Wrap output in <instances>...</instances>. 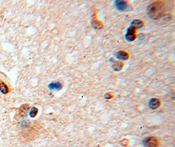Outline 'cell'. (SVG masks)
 I'll list each match as a JSON object with an SVG mask.
<instances>
[{"label": "cell", "mask_w": 175, "mask_h": 147, "mask_svg": "<svg viewBox=\"0 0 175 147\" xmlns=\"http://www.w3.org/2000/svg\"><path fill=\"white\" fill-rule=\"evenodd\" d=\"M148 105L152 109H156L160 106V101L157 98H152L149 101Z\"/></svg>", "instance_id": "5b68a950"}, {"label": "cell", "mask_w": 175, "mask_h": 147, "mask_svg": "<svg viewBox=\"0 0 175 147\" xmlns=\"http://www.w3.org/2000/svg\"><path fill=\"white\" fill-rule=\"evenodd\" d=\"M116 57L121 60H127L129 58V55L125 51H118V53L116 54Z\"/></svg>", "instance_id": "ba28073f"}, {"label": "cell", "mask_w": 175, "mask_h": 147, "mask_svg": "<svg viewBox=\"0 0 175 147\" xmlns=\"http://www.w3.org/2000/svg\"><path fill=\"white\" fill-rule=\"evenodd\" d=\"M112 97H113V96H112V94H110V93H107V94H105L104 98L106 99H111V98H112Z\"/></svg>", "instance_id": "5bb4252c"}, {"label": "cell", "mask_w": 175, "mask_h": 147, "mask_svg": "<svg viewBox=\"0 0 175 147\" xmlns=\"http://www.w3.org/2000/svg\"><path fill=\"white\" fill-rule=\"evenodd\" d=\"M8 88L7 86L3 82L0 83V91H1L3 94H7L8 92Z\"/></svg>", "instance_id": "30bf717a"}, {"label": "cell", "mask_w": 175, "mask_h": 147, "mask_svg": "<svg viewBox=\"0 0 175 147\" xmlns=\"http://www.w3.org/2000/svg\"><path fill=\"white\" fill-rule=\"evenodd\" d=\"M29 109H30V106L28 104H24L22 105L19 109V114L21 117H26L28 114Z\"/></svg>", "instance_id": "52a82bcc"}, {"label": "cell", "mask_w": 175, "mask_h": 147, "mask_svg": "<svg viewBox=\"0 0 175 147\" xmlns=\"http://www.w3.org/2000/svg\"><path fill=\"white\" fill-rule=\"evenodd\" d=\"M142 143L145 147H158L159 145V141L156 137H150L143 139Z\"/></svg>", "instance_id": "7a4b0ae2"}, {"label": "cell", "mask_w": 175, "mask_h": 147, "mask_svg": "<svg viewBox=\"0 0 175 147\" xmlns=\"http://www.w3.org/2000/svg\"><path fill=\"white\" fill-rule=\"evenodd\" d=\"M28 121L29 120H26V121L22 122V126H24V127H26V126H27L29 124H30V122H29Z\"/></svg>", "instance_id": "9a60e30c"}, {"label": "cell", "mask_w": 175, "mask_h": 147, "mask_svg": "<svg viewBox=\"0 0 175 147\" xmlns=\"http://www.w3.org/2000/svg\"><path fill=\"white\" fill-rule=\"evenodd\" d=\"M115 6L117 9L122 12V11H125L127 9L128 4L126 1L118 0V1H115Z\"/></svg>", "instance_id": "3957f363"}, {"label": "cell", "mask_w": 175, "mask_h": 147, "mask_svg": "<svg viewBox=\"0 0 175 147\" xmlns=\"http://www.w3.org/2000/svg\"><path fill=\"white\" fill-rule=\"evenodd\" d=\"M166 8L165 3L162 1H155L148 6L147 15L152 20H158L165 14Z\"/></svg>", "instance_id": "6da1fadb"}, {"label": "cell", "mask_w": 175, "mask_h": 147, "mask_svg": "<svg viewBox=\"0 0 175 147\" xmlns=\"http://www.w3.org/2000/svg\"><path fill=\"white\" fill-rule=\"evenodd\" d=\"M49 88L50 90H60L62 88V84L61 83L58 82H52L49 84Z\"/></svg>", "instance_id": "9c48e42d"}, {"label": "cell", "mask_w": 175, "mask_h": 147, "mask_svg": "<svg viewBox=\"0 0 175 147\" xmlns=\"http://www.w3.org/2000/svg\"><path fill=\"white\" fill-rule=\"evenodd\" d=\"M122 67L123 64L121 62H116L115 64H114V65H112V67H113V69L115 71H120V70L122 69Z\"/></svg>", "instance_id": "8fae6325"}, {"label": "cell", "mask_w": 175, "mask_h": 147, "mask_svg": "<svg viewBox=\"0 0 175 147\" xmlns=\"http://www.w3.org/2000/svg\"><path fill=\"white\" fill-rule=\"evenodd\" d=\"M93 26L95 28L100 29V28H102V24L100 23V22H98V21H94V22H93Z\"/></svg>", "instance_id": "4fadbf2b"}, {"label": "cell", "mask_w": 175, "mask_h": 147, "mask_svg": "<svg viewBox=\"0 0 175 147\" xmlns=\"http://www.w3.org/2000/svg\"><path fill=\"white\" fill-rule=\"evenodd\" d=\"M143 26V22L140 20H134L131 22L129 28L135 30L136 29L141 28Z\"/></svg>", "instance_id": "8992f818"}, {"label": "cell", "mask_w": 175, "mask_h": 147, "mask_svg": "<svg viewBox=\"0 0 175 147\" xmlns=\"http://www.w3.org/2000/svg\"><path fill=\"white\" fill-rule=\"evenodd\" d=\"M37 112H38L37 108L35 107H32V109H31V110L30 111V116L32 118L35 117L37 115Z\"/></svg>", "instance_id": "7c38bea8"}, {"label": "cell", "mask_w": 175, "mask_h": 147, "mask_svg": "<svg viewBox=\"0 0 175 147\" xmlns=\"http://www.w3.org/2000/svg\"><path fill=\"white\" fill-rule=\"evenodd\" d=\"M134 31L135 30H134L133 29H131L130 28L127 29V33L125 35V39H126L127 41L131 42V41H133L135 39L136 35H135V32H134Z\"/></svg>", "instance_id": "277c9868"}]
</instances>
